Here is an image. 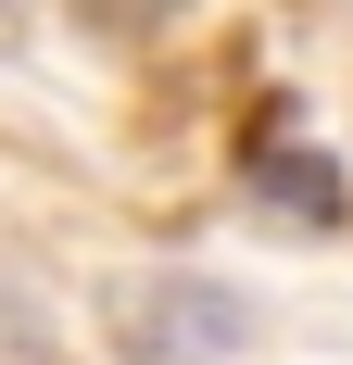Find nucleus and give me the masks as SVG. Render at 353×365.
<instances>
[{
  "label": "nucleus",
  "mask_w": 353,
  "mask_h": 365,
  "mask_svg": "<svg viewBox=\"0 0 353 365\" xmlns=\"http://www.w3.org/2000/svg\"><path fill=\"white\" fill-rule=\"evenodd\" d=\"M101 340H114L126 365H240V353H252V302L227 290V277L164 264V277L101 290Z\"/></svg>",
  "instance_id": "obj_1"
},
{
  "label": "nucleus",
  "mask_w": 353,
  "mask_h": 365,
  "mask_svg": "<svg viewBox=\"0 0 353 365\" xmlns=\"http://www.w3.org/2000/svg\"><path fill=\"white\" fill-rule=\"evenodd\" d=\"M252 202H265V215H303V227H341L353 202H341V151H316V139H290V126H265V139H252Z\"/></svg>",
  "instance_id": "obj_2"
},
{
  "label": "nucleus",
  "mask_w": 353,
  "mask_h": 365,
  "mask_svg": "<svg viewBox=\"0 0 353 365\" xmlns=\"http://www.w3.org/2000/svg\"><path fill=\"white\" fill-rule=\"evenodd\" d=\"M0 365H51V315H38L13 277H0Z\"/></svg>",
  "instance_id": "obj_3"
}]
</instances>
